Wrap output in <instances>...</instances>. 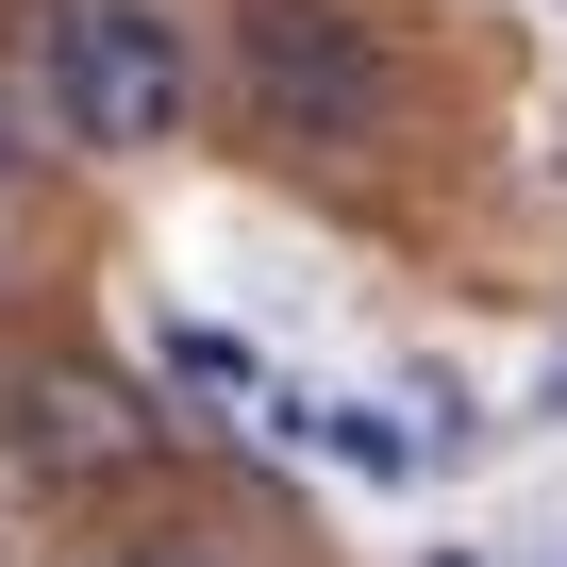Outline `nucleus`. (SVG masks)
<instances>
[{
	"label": "nucleus",
	"mask_w": 567,
	"mask_h": 567,
	"mask_svg": "<svg viewBox=\"0 0 567 567\" xmlns=\"http://www.w3.org/2000/svg\"><path fill=\"white\" fill-rule=\"evenodd\" d=\"M234 84L301 167H351L401 134V51L368 0H234Z\"/></svg>",
	"instance_id": "1"
},
{
	"label": "nucleus",
	"mask_w": 567,
	"mask_h": 567,
	"mask_svg": "<svg viewBox=\"0 0 567 567\" xmlns=\"http://www.w3.org/2000/svg\"><path fill=\"white\" fill-rule=\"evenodd\" d=\"M51 117H68V151H101V167L167 151V134L200 117L184 18H167V0H51Z\"/></svg>",
	"instance_id": "2"
},
{
	"label": "nucleus",
	"mask_w": 567,
	"mask_h": 567,
	"mask_svg": "<svg viewBox=\"0 0 567 567\" xmlns=\"http://www.w3.org/2000/svg\"><path fill=\"white\" fill-rule=\"evenodd\" d=\"M0 451H18L34 484H134L167 434H151V401H134L117 368H68V351H34L18 384H0Z\"/></svg>",
	"instance_id": "3"
},
{
	"label": "nucleus",
	"mask_w": 567,
	"mask_h": 567,
	"mask_svg": "<svg viewBox=\"0 0 567 567\" xmlns=\"http://www.w3.org/2000/svg\"><path fill=\"white\" fill-rule=\"evenodd\" d=\"M117 567H200V534H167V550H117Z\"/></svg>",
	"instance_id": "4"
},
{
	"label": "nucleus",
	"mask_w": 567,
	"mask_h": 567,
	"mask_svg": "<svg viewBox=\"0 0 567 567\" xmlns=\"http://www.w3.org/2000/svg\"><path fill=\"white\" fill-rule=\"evenodd\" d=\"M0 167H18V151H0Z\"/></svg>",
	"instance_id": "5"
}]
</instances>
